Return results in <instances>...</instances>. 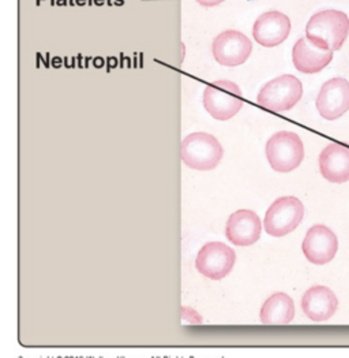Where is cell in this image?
Listing matches in <instances>:
<instances>
[{"mask_svg":"<svg viewBox=\"0 0 349 358\" xmlns=\"http://www.w3.org/2000/svg\"><path fill=\"white\" fill-rule=\"evenodd\" d=\"M293 317L295 303L285 293H274L262 305L260 319L263 324H288Z\"/></svg>","mask_w":349,"mask_h":358,"instance_id":"obj_16","label":"cell"},{"mask_svg":"<svg viewBox=\"0 0 349 358\" xmlns=\"http://www.w3.org/2000/svg\"><path fill=\"white\" fill-rule=\"evenodd\" d=\"M302 249L310 263L323 266L334 259L339 250V241L329 227L315 224L307 231Z\"/></svg>","mask_w":349,"mask_h":358,"instance_id":"obj_10","label":"cell"},{"mask_svg":"<svg viewBox=\"0 0 349 358\" xmlns=\"http://www.w3.org/2000/svg\"><path fill=\"white\" fill-rule=\"evenodd\" d=\"M304 207L296 197L277 199L266 210L263 227L272 237H284L292 233L303 220Z\"/></svg>","mask_w":349,"mask_h":358,"instance_id":"obj_6","label":"cell"},{"mask_svg":"<svg viewBox=\"0 0 349 358\" xmlns=\"http://www.w3.org/2000/svg\"><path fill=\"white\" fill-rule=\"evenodd\" d=\"M223 0H213V4H217V3H221ZM205 4H209V0L205 3Z\"/></svg>","mask_w":349,"mask_h":358,"instance_id":"obj_17","label":"cell"},{"mask_svg":"<svg viewBox=\"0 0 349 358\" xmlns=\"http://www.w3.org/2000/svg\"><path fill=\"white\" fill-rule=\"evenodd\" d=\"M211 52L218 64L236 67L250 58L253 44L251 40L239 30H224L213 40Z\"/></svg>","mask_w":349,"mask_h":358,"instance_id":"obj_7","label":"cell"},{"mask_svg":"<svg viewBox=\"0 0 349 358\" xmlns=\"http://www.w3.org/2000/svg\"><path fill=\"white\" fill-rule=\"evenodd\" d=\"M332 59L333 51L317 47L307 37L299 38L292 50V62L296 70L304 74L320 73Z\"/></svg>","mask_w":349,"mask_h":358,"instance_id":"obj_13","label":"cell"},{"mask_svg":"<svg viewBox=\"0 0 349 358\" xmlns=\"http://www.w3.org/2000/svg\"><path fill=\"white\" fill-rule=\"evenodd\" d=\"M224 156L220 141L204 131L191 133L181 141L183 163L198 171H209L218 166Z\"/></svg>","mask_w":349,"mask_h":358,"instance_id":"obj_2","label":"cell"},{"mask_svg":"<svg viewBox=\"0 0 349 358\" xmlns=\"http://www.w3.org/2000/svg\"><path fill=\"white\" fill-rule=\"evenodd\" d=\"M291 33V20L280 11H267L260 15L253 27V36L266 48L277 47Z\"/></svg>","mask_w":349,"mask_h":358,"instance_id":"obj_11","label":"cell"},{"mask_svg":"<svg viewBox=\"0 0 349 358\" xmlns=\"http://www.w3.org/2000/svg\"><path fill=\"white\" fill-rule=\"evenodd\" d=\"M236 263V253L223 242H207L198 252L197 271L211 280L228 276Z\"/></svg>","mask_w":349,"mask_h":358,"instance_id":"obj_8","label":"cell"},{"mask_svg":"<svg viewBox=\"0 0 349 358\" xmlns=\"http://www.w3.org/2000/svg\"><path fill=\"white\" fill-rule=\"evenodd\" d=\"M339 301L336 294L326 286L309 289L302 299V309L313 322H326L336 313Z\"/></svg>","mask_w":349,"mask_h":358,"instance_id":"obj_14","label":"cell"},{"mask_svg":"<svg viewBox=\"0 0 349 358\" xmlns=\"http://www.w3.org/2000/svg\"><path fill=\"white\" fill-rule=\"evenodd\" d=\"M206 111L217 120H230L244 106L243 93L232 81H214L204 92Z\"/></svg>","mask_w":349,"mask_h":358,"instance_id":"obj_5","label":"cell"},{"mask_svg":"<svg viewBox=\"0 0 349 358\" xmlns=\"http://www.w3.org/2000/svg\"><path fill=\"white\" fill-rule=\"evenodd\" d=\"M303 96V85L295 76L285 74L269 81L260 90L257 103L273 113L292 110Z\"/></svg>","mask_w":349,"mask_h":358,"instance_id":"obj_4","label":"cell"},{"mask_svg":"<svg viewBox=\"0 0 349 358\" xmlns=\"http://www.w3.org/2000/svg\"><path fill=\"white\" fill-rule=\"evenodd\" d=\"M348 33V15L337 10H325L314 14L306 27V37L313 44L333 52L343 47Z\"/></svg>","mask_w":349,"mask_h":358,"instance_id":"obj_1","label":"cell"},{"mask_svg":"<svg viewBox=\"0 0 349 358\" xmlns=\"http://www.w3.org/2000/svg\"><path fill=\"white\" fill-rule=\"evenodd\" d=\"M322 177L333 183L349 180V148L340 144H330L320 155Z\"/></svg>","mask_w":349,"mask_h":358,"instance_id":"obj_15","label":"cell"},{"mask_svg":"<svg viewBox=\"0 0 349 358\" xmlns=\"http://www.w3.org/2000/svg\"><path fill=\"white\" fill-rule=\"evenodd\" d=\"M262 233L260 216L250 209H239L227 220L225 236L236 246L254 245Z\"/></svg>","mask_w":349,"mask_h":358,"instance_id":"obj_12","label":"cell"},{"mask_svg":"<svg viewBox=\"0 0 349 358\" xmlns=\"http://www.w3.org/2000/svg\"><path fill=\"white\" fill-rule=\"evenodd\" d=\"M266 157L274 171H293L304 159L303 141L296 133L279 131L266 143Z\"/></svg>","mask_w":349,"mask_h":358,"instance_id":"obj_3","label":"cell"},{"mask_svg":"<svg viewBox=\"0 0 349 358\" xmlns=\"http://www.w3.org/2000/svg\"><path fill=\"white\" fill-rule=\"evenodd\" d=\"M317 110L322 118L339 120L349 110V83L336 77L322 85L317 97Z\"/></svg>","mask_w":349,"mask_h":358,"instance_id":"obj_9","label":"cell"}]
</instances>
